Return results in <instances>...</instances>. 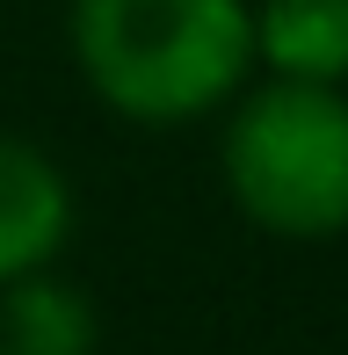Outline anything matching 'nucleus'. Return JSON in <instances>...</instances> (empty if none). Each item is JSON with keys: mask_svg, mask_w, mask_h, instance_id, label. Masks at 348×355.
<instances>
[{"mask_svg": "<svg viewBox=\"0 0 348 355\" xmlns=\"http://www.w3.org/2000/svg\"><path fill=\"white\" fill-rule=\"evenodd\" d=\"M66 44L94 102L146 131L218 116L254 73L247 0H73Z\"/></svg>", "mask_w": 348, "mask_h": 355, "instance_id": "f257e3e1", "label": "nucleus"}, {"mask_svg": "<svg viewBox=\"0 0 348 355\" xmlns=\"http://www.w3.org/2000/svg\"><path fill=\"white\" fill-rule=\"evenodd\" d=\"M73 182L44 145L8 138L0 131V283L29 276V268H51L73 239Z\"/></svg>", "mask_w": 348, "mask_h": 355, "instance_id": "7ed1b4c3", "label": "nucleus"}, {"mask_svg": "<svg viewBox=\"0 0 348 355\" xmlns=\"http://www.w3.org/2000/svg\"><path fill=\"white\" fill-rule=\"evenodd\" d=\"M218 174L247 225L276 239L348 232V94L320 80H261L225 102Z\"/></svg>", "mask_w": 348, "mask_h": 355, "instance_id": "f03ea898", "label": "nucleus"}, {"mask_svg": "<svg viewBox=\"0 0 348 355\" xmlns=\"http://www.w3.org/2000/svg\"><path fill=\"white\" fill-rule=\"evenodd\" d=\"M102 348V312L80 283L29 268L0 283V355H94Z\"/></svg>", "mask_w": 348, "mask_h": 355, "instance_id": "39448f33", "label": "nucleus"}, {"mask_svg": "<svg viewBox=\"0 0 348 355\" xmlns=\"http://www.w3.org/2000/svg\"><path fill=\"white\" fill-rule=\"evenodd\" d=\"M254 66L268 80L348 87V0H254Z\"/></svg>", "mask_w": 348, "mask_h": 355, "instance_id": "20e7f679", "label": "nucleus"}]
</instances>
